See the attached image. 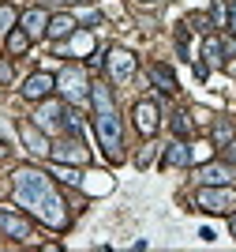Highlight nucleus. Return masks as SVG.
<instances>
[{
  "instance_id": "17",
  "label": "nucleus",
  "mask_w": 236,
  "mask_h": 252,
  "mask_svg": "<svg viewBox=\"0 0 236 252\" xmlns=\"http://www.w3.org/2000/svg\"><path fill=\"white\" fill-rule=\"evenodd\" d=\"M26 45H30V34L26 31H8V53H26Z\"/></svg>"
},
{
  "instance_id": "1",
  "label": "nucleus",
  "mask_w": 236,
  "mask_h": 252,
  "mask_svg": "<svg viewBox=\"0 0 236 252\" xmlns=\"http://www.w3.org/2000/svg\"><path fill=\"white\" fill-rule=\"evenodd\" d=\"M11 192H15V203H19L23 211H30L38 222L52 226V230H64V226H68L64 200L56 196L52 181L45 177L41 169H30V166L15 169V177H11Z\"/></svg>"
},
{
  "instance_id": "22",
  "label": "nucleus",
  "mask_w": 236,
  "mask_h": 252,
  "mask_svg": "<svg viewBox=\"0 0 236 252\" xmlns=\"http://www.w3.org/2000/svg\"><path fill=\"white\" fill-rule=\"evenodd\" d=\"M173 128H176V136H184L187 128H191V121H187V113H176V121H173Z\"/></svg>"
},
{
  "instance_id": "8",
  "label": "nucleus",
  "mask_w": 236,
  "mask_h": 252,
  "mask_svg": "<svg viewBox=\"0 0 236 252\" xmlns=\"http://www.w3.org/2000/svg\"><path fill=\"white\" fill-rule=\"evenodd\" d=\"M135 125H139L143 136H154L157 132V105L154 102H139L135 105Z\"/></svg>"
},
{
  "instance_id": "21",
  "label": "nucleus",
  "mask_w": 236,
  "mask_h": 252,
  "mask_svg": "<svg viewBox=\"0 0 236 252\" xmlns=\"http://www.w3.org/2000/svg\"><path fill=\"white\" fill-rule=\"evenodd\" d=\"M56 177H60V181H68V185H79V181H82V173H79V169H64V166H56Z\"/></svg>"
},
{
  "instance_id": "14",
  "label": "nucleus",
  "mask_w": 236,
  "mask_h": 252,
  "mask_svg": "<svg viewBox=\"0 0 236 252\" xmlns=\"http://www.w3.org/2000/svg\"><path fill=\"white\" fill-rule=\"evenodd\" d=\"M75 31V19L72 15H56V19H49V38H64V34Z\"/></svg>"
},
{
  "instance_id": "23",
  "label": "nucleus",
  "mask_w": 236,
  "mask_h": 252,
  "mask_svg": "<svg viewBox=\"0 0 236 252\" xmlns=\"http://www.w3.org/2000/svg\"><path fill=\"white\" fill-rule=\"evenodd\" d=\"M72 49L86 53V49H90V34H79V38H75V42H72Z\"/></svg>"
},
{
  "instance_id": "19",
  "label": "nucleus",
  "mask_w": 236,
  "mask_h": 252,
  "mask_svg": "<svg viewBox=\"0 0 236 252\" xmlns=\"http://www.w3.org/2000/svg\"><path fill=\"white\" fill-rule=\"evenodd\" d=\"M229 139H233V125H229V121H221V125H214V143H217V147H225Z\"/></svg>"
},
{
  "instance_id": "20",
  "label": "nucleus",
  "mask_w": 236,
  "mask_h": 252,
  "mask_svg": "<svg viewBox=\"0 0 236 252\" xmlns=\"http://www.w3.org/2000/svg\"><path fill=\"white\" fill-rule=\"evenodd\" d=\"M11 27H15V8H8V4H0V34H8Z\"/></svg>"
},
{
  "instance_id": "12",
  "label": "nucleus",
  "mask_w": 236,
  "mask_h": 252,
  "mask_svg": "<svg viewBox=\"0 0 236 252\" xmlns=\"http://www.w3.org/2000/svg\"><path fill=\"white\" fill-rule=\"evenodd\" d=\"M150 79H154L157 91H165V94L176 91V75H173V68H165V64H154V68H150Z\"/></svg>"
},
{
  "instance_id": "18",
  "label": "nucleus",
  "mask_w": 236,
  "mask_h": 252,
  "mask_svg": "<svg viewBox=\"0 0 236 252\" xmlns=\"http://www.w3.org/2000/svg\"><path fill=\"white\" fill-rule=\"evenodd\" d=\"M221 53H225V45L217 42V38H206V61H210V64H221V61H225Z\"/></svg>"
},
{
  "instance_id": "2",
  "label": "nucleus",
  "mask_w": 236,
  "mask_h": 252,
  "mask_svg": "<svg viewBox=\"0 0 236 252\" xmlns=\"http://www.w3.org/2000/svg\"><path fill=\"white\" fill-rule=\"evenodd\" d=\"M94 105H98V117H94V128H98V139L102 147L109 151V158H120V117L113 109V98L105 87H94Z\"/></svg>"
},
{
  "instance_id": "7",
  "label": "nucleus",
  "mask_w": 236,
  "mask_h": 252,
  "mask_svg": "<svg viewBox=\"0 0 236 252\" xmlns=\"http://www.w3.org/2000/svg\"><path fill=\"white\" fill-rule=\"evenodd\" d=\"M52 83H56V79H52L49 72H34L30 79H26V87H23V94L30 98V102H38V98H49V94H52Z\"/></svg>"
},
{
  "instance_id": "4",
  "label": "nucleus",
  "mask_w": 236,
  "mask_h": 252,
  "mask_svg": "<svg viewBox=\"0 0 236 252\" xmlns=\"http://www.w3.org/2000/svg\"><path fill=\"white\" fill-rule=\"evenodd\" d=\"M56 83H60V91L68 94V102H82V98H86V75H82V68H64Z\"/></svg>"
},
{
  "instance_id": "3",
  "label": "nucleus",
  "mask_w": 236,
  "mask_h": 252,
  "mask_svg": "<svg viewBox=\"0 0 236 252\" xmlns=\"http://www.w3.org/2000/svg\"><path fill=\"white\" fill-rule=\"evenodd\" d=\"M195 203L203 211H210V215H229V211L236 207V192L225 189V185H217V189H214V185H206V189L195 196Z\"/></svg>"
},
{
  "instance_id": "9",
  "label": "nucleus",
  "mask_w": 236,
  "mask_h": 252,
  "mask_svg": "<svg viewBox=\"0 0 236 252\" xmlns=\"http://www.w3.org/2000/svg\"><path fill=\"white\" fill-rule=\"evenodd\" d=\"M49 155L56 158V162H86V147H82L79 139H64V143H56Z\"/></svg>"
},
{
  "instance_id": "6",
  "label": "nucleus",
  "mask_w": 236,
  "mask_h": 252,
  "mask_svg": "<svg viewBox=\"0 0 236 252\" xmlns=\"http://www.w3.org/2000/svg\"><path fill=\"white\" fill-rule=\"evenodd\" d=\"M0 230L8 233V237H15V241H26V237H30V222H26V219H19L15 211L0 207Z\"/></svg>"
},
{
  "instance_id": "13",
  "label": "nucleus",
  "mask_w": 236,
  "mask_h": 252,
  "mask_svg": "<svg viewBox=\"0 0 236 252\" xmlns=\"http://www.w3.org/2000/svg\"><path fill=\"white\" fill-rule=\"evenodd\" d=\"M187 162H191V151L184 143H173V147L165 151V166H187Z\"/></svg>"
},
{
  "instance_id": "5",
  "label": "nucleus",
  "mask_w": 236,
  "mask_h": 252,
  "mask_svg": "<svg viewBox=\"0 0 236 252\" xmlns=\"http://www.w3.org/2000/svg\"><path fill=\"white\" fill-rule=\"evenodd\" d=\"M109 75H113V83H128L135 75V57L124 49H113L109 53Z\"/></svg>"
},
{
  "instance_id": "11",
  "label": "nucleus",
  "mask_w": 236,
  "mask_h": 252,
  "mask_svg": "<svg viewBox=\"0 0 236 252\" xmlns=\"http://www.w3.org/2000/svg\"><path fill=\"white\" fill-rule=\"evenodd\" d=\"M19 136L26 139V147H30L34 155H45V151H52L49 143H45V136H41V132H38L34 125H19Z\"/></svg>"
},
{
  "instance_id": "25",
  "label": "nucleus",
  "mask_w": 236,
  "mask_h": 252,
  "mask_svg": "<svg viewBox=\"0 0 236 252\" xmlns=\"http://www.w3.org/2000/svg\"><path fill=\"white\" fill-rule=\"evenodd\" d=\"M143 4H154V0H143Z\"/></svg>"
},
{
  "instance_id": "10",
  "label": "nucleus",
  "mask_w": 236,
  "mask_h": 252,
  "mask_svg": "<svg viewBox=\"0 0 236 252\" xmlns=\"http://www.w3.org/2000/svg\"><path fill=\"white\" fill-rule=\"evenodd\" d=\"M23 31L30 34V38H38L41 31H49V15H45L41 8H30L26 15H23Z\"/></svg>"
},
{
  "instance_id": "16",
  "label": "nucleus",
  "mask_w": 236,
  "mask_h": 252,
  "mask_svg": "<svg viewBox=\"0 0 236 252\" xmlns=\"http://www.w3.org/2000/svg\"><path fill=\"white\" fill-rule=\"evenodd\" d=\"M199 181H203V185H225V181H229V169L225 166H206L203 173H199Z\"/></svg>"
},
{
  "instance_id": "24",
  "label": "nucleus",
  "mask_w": 236,
  "mask_h": 252,
  "mask_svg": "<svg viewBox=\"0 0 236 252\" xmlns=\"http://www.w3.org/2000/svg\"><path fill=\"white\" fill-rule=\"evenodd\" d=\"M233 233H236V215H233Z\"/></svg>"
},
{
  "instance_id": "15",
  "label": "nucleus",
  "mask_w": 236,
  "mask_h": 252,
  "mask_svg": "<svg viewBox=\"0 0 236 252\" xmlns=\"http://www.w3.org/2000/svg\"><path fill=\"white\" fill-rule=\"evenodd\" d=\"M60 117H64V109H60V105H41L38 125H41V128H56V125H60Z\"/></svg>"
}]
</instances>
